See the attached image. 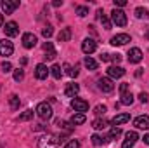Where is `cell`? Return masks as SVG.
<instances>
[{
    "mask_svg": "<svg viewBox=\"0 0 149 148\" xmlns=\"http://www.w3.org/2000/svg\"><path fill=\"white\" fill-rule=\"evenodd\" d=\"M63 143V136L59 134H45L38 140V148H59Z\"/></svg>",
    "mask_w": 149,
    "mask_h": 148,
    "instance_id": "cell-1",
    "label": "cell"
},
{
    "mask_svg": "<svg viewBox=\"0 0 149 148\" xmlns=\"http://www.w3.org/2000/svg\"><path fill=\"white\" fill-rule=\"evenodd\" d=\"M35 111H37V115L42 120H50V118H52V106H50V103H47V101L38 103Z\"/></svg>",
    "mask_w": 149,
    "mask_h": 148,
    "instance_id": "cell-2",
    "label": "cell"
},
{
    "mask_svg": "<svg viewBox=\"0 0 149 148\" xmlns=\"http://www.w3.org/2000/svg\"><path fill=\"white\" fill-rule=\"evenodd\" d=\"M111 21L116 26H125V25H127V14H125L121 9H113Z\"/></svg>",
    "mask_w": 149,
    "mask_h": 148,
    "instance_id": "cell-3",
    "label": "cell"
},
{
    "mask_svg": "<svg viewBox=\"0 0 149 148\" xmlns=\"http://www.w3.org/2000/svg\"><path fill=\"white\" fill-rule=\"evenodd\" d=\"M97 87H99L102 92H113V91H114V84H113V80L109 77L99 78V80H97Z\"/></svg>",
    "mask_w": 149,
    "mask_h": 148,
    "instance_id": "cell-4",
    "label": "cell"
},
{
    "mask_svg": "<svg viewBox=\"0 0 149 148\" xmlns=\"http://www.w3.org/2000/svg\"><path fill=\"white\" fill-rule=\"evenodd\" d=\"M71 108H73L76 113H85L88 110V103L85 99H80V98H73L71 99Z\"/></svg>",
    "mask_w": 149,
    "mask_h": 148,
    "instance_id": "cell-5",
    "label": "cell"
},
{
    "mask_svg": "<svg viewBox=\"0 0 149 148\" xmlns=\"http://www.w3.org/2000/svg\"><path fill=\"white\" fill-rule=\"evenodd\" d=\"M142 51L139 49V47H132L130 51H128V63H132V65H137V63H141L142 61Z\"/></svg>",
    "mask_w": 149,
    "mask_h": 148,
    "instance_id": "cell-6",
    "label": "cell"
},
{
    "mask_svg": "<svg viewBox=\"0 0 149 148\" xmlns=\"http://www.w3.org/2000/svg\"><path fill=\"white\" fill-rule=\"evenodd\" d=\"M137 140H139L137 132H135V131H128V132L125 134V141H123L121 148H134V145L137 143Z\"/></svg>",
    "mask_w": 149,
    "mask_h": 148,
    "instance_id": "cell-7",
    "label": "cell"
},
{
    "mask_svg": "<svg viewBox=\"0 0 149 148\" xmlns=\"http://www.w3.org/2000/svg\"><path fill=\"white\" fill-rule=\"evenodd\" d=\"M21 40H23V47H24V49H33V47L37 45V42H38L37 35H33V33H30V32L24 33Z\"/></svg>",
    "mask_w": 149,
    "mask_h": 148,
    "instance_id": "cell-8",
    "label": "cell"
},
{
    "mask_svg": "<svg viewBox=\"0 0 149 148\" xmlns=\"http://www.w3.org/2000/svg\"><path fill=\"white\" fill-rule=\"evenodd\" d=\"M130 40H132V38H130L128 33H118V35L111 37L109 44H111V45H125V44H128Z\"/></svg>",
    "mask_w": 149,
    "mask_h": 148,
    "instance_id": "cell-9",
    "label": "cell"
},
{
    "mask_svg": "<svg viewBox=\"0 0 149 148\" xmlns=\"http://www.w3.org/2000/svg\"><path fill=\"white\" fill-rule=\"evenodd\" d=\"M0 7H2V12H3V14H12V12L19 7V2H17V0H14V2L5 0V2L0 4Z\"/></svg>",
    "mask_w": 149,
    "mask_h": 148,
    "instance_id": "cell-10",
    "label": "cell"
},
{
    "mask_svg": "<svg viewBox=\"0 0 149 148\" xmlns=\"http://www.w3.org/2000/svg\"><path fill=\"white\" fill-rule=\"evenodd\" d=\"M14 52V45H12V42H9V40H0V56H10Z\"/></svg>",
    "mask_w": 149,
    "mask_h": 148,
    "instance_id": "cell-11",
    "label": "cell"
},
{
    "mask_svg": "<svg viewBox=\"0 0 149 148\" xmlns=\"http://www.w3.org/2000/svg\"><path fill=\"white\" fill-rule=\"evenodd\" d=\"M95 49H97V44H95L94 38H85V40L81 42V51H83L85 54H92Z\"/></svg>",
    "mask_w": 149,
    "mask_h": 148,
    "instance_id": "cell-12",
    "label": "cell"
},
{
    "mask_svg": "<svg viewBox=\"0 0 149 148\" xmlns=\"http://www.w3.org/2000/svg\"><path fill=\"white\" fill-rule=\"evenodd\" d=\"M125 75V70L121 68V66H116V65H113L108 68V77L111 78V80H116V78H121Z\"/></svg>",
    "mask_w": 149,
    "mask_h": 148,
    "instance_id": "cell-13",
    "label": "cell"
},
{
    "mask_svg": "<svg viewBox=\"0 0 149 148\" xmlns=\"http://www.w3.org/2000/svg\"><path fill=\"white\" fill-rule=\"evenodd\" d=\"M50 73V70L47 68V65H43V63H40L37 65V68H35V77H37L38 80H45L47 77Z\"/></svg>",
    "mask_w": 149,
    "mask_h": 148,
    "instance_id": "cell-14",
    "label": "cell"
},
{
    "mask_svg": "<svg viewBox=\"0 0 149 148\" xmlns=\"http://www.w3.org/2000/svg\"><path fill=\"white\" fill-rule=\"evenodd\" d=\"M3 32H5V35H7V37H16V35L19 33L17 23H16V21H9V23H5V28H3Z\"/></svg>",
    "mask_w": 149,
    "mask_h": 148,
    "instance_id": "cell-15",
    "label": "cell"
},
{
    "mask_svg": "<svg viewBox=\"0 0 149 148\" xmlns=\"http://www.w3.org/2000/svg\"><path fill=\"white\" fill-rule=\"evenodd\" d=\"M134 125L137 129H149V115H141L134 120Z\"/></svg>",
    "mask_w": 149,
    "mask_h": 148,
    "instance_id": "cell-16",
    "label": "cell"
},
{
    "mask_svg": "<svg viewBox=\"0 0 149 148\" xmlns=\"http://www.w3.org/2000/svg\"><path fill=\"white\" fill-rule=\"evenodd\" d=\"M130 120V115L128 113H120V115H114L111 120L113 127H118V125H121V124H125V122H128Z\"/></svg>",
    "mask_w": 149,
    "mask_h": 148,
    "instance_id": "cell-17",
    "label": "cell"
},
{
    "mask_svg": "<svg viewBox=\"0 0 149 148\" xmlns=\"http://www.w3.org/2000/svg\"><path fill=\"white\" fill-rule=\"evenodd\" d=\"M78 92H80V85H78V84H74V82L68 84V85H66V89H64V94H66L68 98H74Z\"/></svg>",
    "mask_w": 149,
    "mask_h": 148,
    "instance_id": "cell-18",
    "label": "cell"
},
{
    "mask_svg": "<svg viewBox=\"0 0 149 148\" xmlns=\"http://www.w3.org/2000/svg\"><path fill=\"white\" fill-rule=\"evenodd\" d=\"M43 52H45V58H47L49 61L56 58V49H54L52 42H45V44H43Z\"/></svg>",
    "mask_w": 149,
    "mask_h": 148,
    "instance_id": "cell-19",
    "label": "cell"
},
{
    "mask_svg": "<svg viewBox=\"0 0 149 148\" xmlns=\"http://www.w3.org/2000/svg\"><path fill=\"white\" fill-rule=\"evenodd\" d=\"M90 140H92V145H95V147H101V145L109 143V136H101V134H94Z\"/></svg>",
    "mask_w": 149,
    "mask_h": 148,
    "instance_id": "cell-20",
    "label": "cell"
},
{
    "mask_svg": "<svg viewBox=\"0 0 149 148\" xmlns=\"http://www.w3.org/2000/svg\"><path fill=\"white\" fill-rule=\"evenodd\" d=\"M19 105H21L19 96H17V94H10V96H9V106H10L12 110H17V108H19Z\"/></svg>",
    "mask_w": 149,
    "mask_h": 148,
    "instance_id": "cell-21",
    "label": "cell"
},
{
    "mask_svg": "<svg viewBox=\"0 0 149 148\" xmlns=\"http://www.w3.org/2000/svg\"><path fill=\"white\" fill-rule=\"evenodd\" d=\"M108 124H109V122H108L106 118H95V120L92 122V127H94V129H97V131H101V129H106V127H108Z\"/></svg>",
    "mask_w": 149,
    "mask_h": 148,
    "instance_id": "cell-22",
    "label": "cell"
},
{
    "mask_svg": "<svg viewBox=\"0 0 149 148\" xmlns=\"http://www.w3.org/2000/svg\"><path fill=\"white\" fill-rule=\"evenodd\" d=\"M85 120H87L85 113H74L73 117H71V120H70V122H71L73 125H81V124H83Z\"/></svg>",
    "mask_w": 149,
    "mask_h": 148,
    "instance_id": "cell-23",
    "label": "cell"
},
{
    "mask_svg": "<svg viewBox=\"0 0 149 148\" xmlns=\"http://www.w3.org/2000/svg\"><path fill=\"white\" fill-rule=\"evenodd\" d=\"M71 38V30L70 28H63L61 32H59V35H57V40L59 42H68Z\"/></svg>",
    "mask_w": 149,
    "mask_h": 148,
    "instance_id": "cell-24",
    "label": "cell"
},
{
    "mask_svg": "<svg viewBox=\"0 0 149 148\" xmlns=\"http://www.w3.org/2000/svg\"><path fill=\"white\" fill-rule=\"evenodd\" d=\"M97 18L101 19V23H102V26H104L106 30H111V21H109V19L106 18V16H104V12H102L101 9L97 11Z\"/></svg>",
    "mask_w": 149,
    "mask_h": 148,
    "instance_id": "cell-25",
    "label": "cell"
},
{
    "mask_svg": "<svg viewBox=\"0 0 149 148\" xmlns=\"http://www.w3.org/2000/svg\"><path fill=\"white\" fill-rule=\"evenodd\" d=\"M132 103H134V96H132V92H125V94H121L120 105H125V106H128V105H132Z\"/></svg>",
    "mask_w": 149,
    "mask_h": 148,
    "instance_id": "cell-26",
    "label": "cell"
},
{
    "mask_svg": "<svg viewBox=\"0 0 149 148\" xmlns=\"http://www.w3.org/2000/svg\"><path fill=\"white\" fill-rule=\"evenodd\" d=\"M83 63H85V66H87L88 70H97V61H95V59H92L90 56H87Z\"/></svg>",
    "mask_w": 149,
    "mask_h": 148,
    "instance_id": "cell-27",
    "label": "cell"
},
{
    "mask_svg": "<svg viewBox=\"0 0 149 148\" xmlns=\"http://www.w3.org/2000/svg\"><path fill=\"white\" fill-rule=\"evenodd\" d=\"M135 18L146 19V18H148V9H146V7H137V9H135Z\"/></svg>",
    "mask_w": 149,
    "mask_h": 148,
    "instance_id": "cell-28",
    "label": "cell"
},
{
    "mask_svg": "<svg viewBox=\"0 0 149 148\" xmlns=\"http://www.w3.org/2000/svg\"><path fill=\"white\" fill-rule=\"evenodd\" d=\"M70 124H71V122H70ZM70 124H68V122H64V120H56V125H57L59 129H64L66 132H70V131L73 129V125H70Z\"/></svg>",
    "mask_w": 149,
    "mask_h": 148,
    "instance_id": "cell-29",
    "label": "cell"
},
{
    "mask_svg": "<svg viewBox=\"0 0 149 148\" xmlns=\"http://www.w3.org/2000/svg\"><path fill=\"white\" fill-rule=\"evenodd\" d=\"M50 70H52V77H54V78H57V80H59V78L63 77V70H61V65H54V66H52Z\"/></svg>",
    "mask_w": 149,
    "mask_h": 148,
    "instance_id": "cell-30",
    "label": "cell"
},
{
    "mask_svg": "<svg viewBox=\"0 0 149 148\" xmlns=\"http://www.w3.org/2000/svg\"><path fill=\"white\" fill-rule=\"evenodd\" d=\"M30 118H33V110H26L19 115V122H26V120H30Z\"/></svg>",
    "mask_w": 149,
    "mask_h": 148,
    "instance_id": "cell-31",
    "label": "cell"
},
{
    "mask_svg": "<svg viewBox=\"0 0 149 148\" xmlns=\"http://www.w3.org/2000/svg\"><path fill=\"white\" fill-rule=\"evenodd\" d=\"M64 70H66V73L70 75V77H76V75H78V66H71V65H68V63H66V65H64Z\"/></svg>",
    "mask_w": 149,
    "mask_h": 148,
    "instance_id": "cell-32",
    "label": "cell"
},
{
    "mask_svg": "<svg viewBox=\"0 0 149 148\" xmlns=\"http://www.w3.org/2000/svg\"><path fill=\"white\" fill-rule=\"evenodd\" d=\"M76 14L80 16V18H85L87 14H88V7H85V5H76Z\"/></svg>",
    "mask_w": 149,
    "mask_h": 148,
    "instance_id": "cell-33",
    "label": "cell"
},
{
    "mask_svg": "<svg viewBox=\"0 0 149 148\" xmlns=\"http://www.w3.org/2000/svg\"><path fill=\"white\" fill-rule=\"evenodd\" d=\"M23 78H24V70H23V68L14 70V80H16V82H21Z\"/></svg>",
    "mask_w": 149,
    "mask_h": 148,
    "instance_id": "cell-34",
    "label": "cell"
},
{
    "mask_svg": "<svg viewBox=\"0 0 149 148\" xmlns=\"http://www.w3.org/2000/svg\"><path fill=\"white\" fill-rule=\"evenodd\" d=\"M52 33H54V30H52V26H50V25H47L45 28H42V35H43L45 38H50V37H52Z\"/></svg>",
    "mask_w": 149,
    "mask_h": 148,
    "instance_id": "cell-35",
    "label": "cell"
},
{
    "mask_svg": "<svg viewBox=\"0 0 149 148\" xmlns=\"http://www.w3.org/2000/svg\"><path fill=\"white\" fill-rule=\"evenodd\" d=\"M106 110H108V108H106V105H97V106L94 108V113H95L97 117H101V115H104V113H106Z\"/></svg>",
    "mask_w": 149,
    "mask_h": 148,
    "instance_id": "cell-36",
    "label": "cell"
},
{
    "mask_svg": "<svg viewBox=\"0 0 149 148\" xmlns=\"http://www.w3.org/2000/svg\"><path fill=\"white\" fill-rule=\"evenodd\" d=\"M120 134H121V129H120V127H111V131H109V140H116Z\"/></svg>",
    "mask_w": 149,
    "mask_h": 148,
    "instance_id": "cell-37",
    "label": "cell"
},
{
    "mask_svg": "<svg viewBox=\"0 0 149 148\" xmlns=\"http://www.w3.org/2000/svg\"><path fill=\"white\" fill-rule=\"evenodd\" d=\"M64 148H80V141L78 140H70Z\"/></svg>",
    "mask_w": 149,
    "mask_h": 148,
    "instance_id": "cell-38",
    "label": "cell"
},
{
    "mask_svg": "<svg viewBox=\"0 0 149 148\" xmlns=\"http://www.w3.org/2000/svg\"><path fill=\"white\" fill-rule=\"evenodd\" d=\"M10 70H12V65H10L9 61H3V63H2V72L7 73V72H10Z\"/></svg>",
    "mask_w": 149,
    "mask_h": 148,
    "instance_id": "cell-39",
    "label": "cell"
},
{
    "mask_svg": "<svg viewBox=\"0 0 149 148\" xmlns=\"http://www.w3.org/2000/svg\"><path fill=\"white\" fill-rule=\"evenodd\" d=\"M101 61H104V63L111 61V54H108V52H102V54H101Z\"/></svg>",
    "mask_w": 149,
    "mask_h": 148,
    "instance_id": "cell-40",
    "label": "cell"
},
{
    "mask_svg": "<svg viewBox=\"0 0 149 148\" xmlns=\"http://www.w3.org/2000/svg\"><path fill=\"white\" fill-rule=\"evenodd\" d=\"M128 89H130V85H128V84H121V85H120V94L128 92Z\"/></svg>",
    "mask_w": 149,
    "mask_h": 148,
    "instance_id": "cell-41",
    "label": "cell"
},
{
    "mask_svg": "<svg viewBox=\"0 0 149 148\" xmlns=\"http://www.w3.org/2000/svg\"><path fill=\"white\" fill-rule=\"evenodd\" d=\"M127 5V0H114V9L116 7H125Z\"/></svg>",
    "mask_w": 149,
    "mask_h": 148,
    "instance_id": "cell-42",
    "label": "cell"
},
{
    "mask_svg": "<svg viewBox=\"0 0 149 148\" xmlns=\"http://www.w3.org/2000/svg\"><path fill=\"white\" fill-rule=\"evenodd\" d=\"M111 61L113 63H120L121 61V54H111Z\"/></svg>",
    "mask_w": 149,
    "mask_h": 148,
    "instance_id": "cell-43",
    "label": "cell"
},
{
    "mask_svg": "<svg viewBox=\"0 0 149 148\" xmlns=\"http://www.w3.org/2000/svg\"><path fill=\"white\" fill-rule=\"evenodd\" d=\"M139 99H141L142 103H148L149 96H148V94H146V92H141V94H139Z\"/></svg>",
    "mask_w": 149,
    "mask_h": 148,
    "instance_id": "cell-44",
    "label": "cell"
},
{
    "mask_svg": "<svg viewBox=\"0 0 149 148\" xmlns=\"http://www.w3.org/2000/svg\"><path fill=\"white\" fill-rule=\"evenodd\" d=\"M52 5L54 7H59V5H63V0H56V2H52Z\"/></svg>",
    "mask_w": 149,
    "mask_h": 148,
    "instance_id": "cell-45",
    "label": "cell"
},
{
    "mask_svg": "<svg viewBox=\"0 0 149 148\" xmlns=\"http://www.w3.org/2000/svg\"><path fill=\"white\" fill-rule=\"evenodd\" d=\"M144 143H146V145H149V134H146V136H144Z\"/></svg>",
    "mask_w": 149,
    "mask_h": 148,
    "instance_id": "cell-46",
    "label": "cell"
},
{
    "mask_svg": "<svg viewBox=\"0 0 149 148\" xmlns=\"http://www.w3.org/2000/svg\"><path fill=\"white\" fill-rule=\"evenodd\" d=\"M2 25H3V16L0 14V26H2Z\"/></svg>",
    "mask_w": 149,
    "mask_h": 148,
    "instance_id": "cell-47",
    "label": "cell"
},
{
    "mask_svg": "<svg viewBox=\"0 0 149 148\" xmlns=\"http://www.w3.org/2000/svg\"><path fill=\"white\" fill-rule=\"evenodd\" d=\"M146 38H148V40H149V30H148V33H146Z\"/></svg>",
    "mask_w": 149,
    "mask_h": 148,
    "instance_id": "cell-48",
    "label": "cell"
}]
</instances>
